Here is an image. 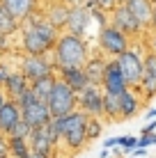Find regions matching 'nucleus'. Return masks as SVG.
Segmentation results:
<instances>
[{"label":"nucleus","instance_id":"f704fd0d","mask_svg":"<svg viewBox=\"0 0 156 158\" xmlns=\"http://www.w3.org/2000/svg\"><path fill=\"white\" fill-rule=\"evenodd\" d=\"M5 78H7V67L0 64V83H5Z\"/></svg>","mask_w":156,"mask_h":158},{"label":"nucleus","instance_id":"ea45409f","mask_svg":"<svg viewBox=\"0 0 156 158\" xmlns=\"http://www.w3.org/2000/svg\"><path fill=\"white\" fill-rule=\"evenodd\" d=\"M28 158H44V156H39V154H35V151H30V154H28Z\"/></svg>","mask_w":156,"mask_h":158},{"label":"nucleus","instance_id":"0eeeda50","mask_svg":"<svg viewBox=\"0 0 156 158\" xmlns=\"http://www.w3.org/2000/svg\"><path fill=\"white\" fill-rule=\"evenodd\" d=\"M99 48L110 57H117L120 53H124L129 48V37L124 32H120L115 25H103L99 32Z\"/></svg>","mask_w":156,"mask_h":158},{"label":"nucleus","instance_id":"e433bc0d","mask_svg":"<svg viewBox=\"0 0 156 158\" xmlns=\"http://www.w3.org/2000/svg\"><path fill=\"white\" fill-rule=\"evenodd\" d=\"M145 117H147V119H156V108H149V110H147V115H145Z\"/></svg>","mask_w":156,"mask_h":158},{"label":"nucleus","instance_id":"473e14b6","mask_svg":"<svg viewBox=\"0 0 156 158\" xmlns=\"http://www.w3.org/2000/svg\"><path fill=\"white\" fill-rule=\"evenodd\" d=\"M103 147H106V149H115V147H120V138H108L103 142Z\"/></svg>","mask_w":156,"mask_h":158},{"label":"nucleus","instance_id":"c85d7f7f","mask_svg":"<svg viewBox=\"0 0 156 158\" xmlns=\"http://www.w3.org/2000/svg\"><path fill=\"white\" fill-rule=\"evenodd\" d=\"M142 62H145V71H147V73L156 80V53H154V51H149V53H147V57H145Z\"/></svg>","mask_w":156,"mask_h":158},{"label":"nucleus","instance_id":"b1692460","mask_svg":"<svg viewBox=\"0 0 156 158\" xmlns=\"http://www.w3.org/2000/svg\"><path fill=\"white\" fill-rule=\"evenodd\" d=\"M7 147L12 158H28L30 154V142L28 138H16V135H7Z\"/></svg>","mask_w":156,"mask_h":158},{"label":"nucleus","instance_id":"1a4fd4ad","mask_svg":"<svg viewBox=\"0 0 156 158\" xmlns=\"http://www.w3.org/2000/svg\"><path fill=\"white\" fill-rule=\"evenodd\" d=\"M21 119H23L30 128H44L46 124L51 122V112H48L46 101L32 99L30 103L21 106Z\"/></svg>","mask_w":156,"mask_h":158},{"label":"nucleus","instance_id":"a211bd4d","mask_svg":"<svg viewBox=\"0 0 156 158\" xmlns=\"http://www.w3.org/2000/svg\"><path fill=\"white\" fill-rule=\"evenodd\" d=\"M21 119V108L19 103L12 101V99H5V103L0 106V131L7 133L9 128L14 126L16 122Z\"/></svg>","mask_w":156,"mask_h":158},{"label":"nucleus","instance_id":"4be33fe9","mask_svg":"<svg viewBox=\"0 0 156 158\" xmlns=\"http://www.w3.org/2000/svg\"><path fill=\"white\" fill-rule=\"evenodd\" d=\"M103 69H106V62L101 57H94V60L87 57V62L83 64V71H85V76H87V80H90V83H94V85H101Z\"/></svg>","mask_w":156,"mask_h":158},{"label":"nucleus","instance_id":"aec40b11","mask_svg":"<svg viewBox=\"0 0 156 158\" xmlns=\"http://www.w3.org/2000/svg\"><path fill=\"white\" fill-rule=\"evenodd\" d=\"M28 85L30 83L25 80L23 73H7V78H5V96L16 101L25 89H28Z\"/></svg>","mask_w":156,"mask_h":158},{"label":"nucleus","instance_id":"a878e982","mask_svg":"<svg viewBox=\"0 0 156 158\" xmlns=\"http://www.w3.org/2000/svg\"><path fill=\"white\" fill-rule=\"evenodd\" d=\"M101 128H103L101 117H87V140L99 138V135H101Z\"/></svg>","mask_w":156,"mask_h":158},{"label":"nucleus","instance_id":"2eb2a0df","mask_svg":"<svg viewBox=\"0 0 156 158\" xmlns=\"http://www.w3.org/2000/svg\"><path fill=\"white\" fill-rule=\"evenodd\" d=\"M28 142H30V151H35L44 158H51L53 149H55V144L51 142V138L46 135L44 128H32V133L28 135Z\"/></svg>","mask_w":156,"mask_h":158},{"label":"nucleus","instance_id":"ddd939ff","mask_svg":"<svg viewBox=\"0 0 156 158\" xmlns=\"http://www.w3.org/2000/svg\"><path fill=\"white\" fill-rule=\"evenodd\" d=\"M90 23V7L87 5H76V7L69 9V21H67V30L71 35H83L85 28Z\"/></svg>","mask_w":156,"mask_h":158},{"label":"nucleus","instance_id":"39448f33","mask_svg":"<svg viewBox=\"0 0 156 158\" xmlns=\"http://www.w3.org/2000/svg\"><path fill=\"white\" fill-rule=\"evenodd\" d=\"M115 62H117V67L122 69V76H124L129 87H138L140 85L142 73H145V62H142V57L138 55L136 51L126 48L124 53H120V55L115 57Z\"/></svg>","mask_w":156,"mask_h":158},{"label":"nucleus","instance_id":"f03ea898","mask_svg":"<svg viewBox=\"0 0 156 158\" xmlns=\"http://www.w3.org/2000/svg\"><path fill=\"white\" fill-rule=\"evenodd\" d=\"M53 55H55V67L57 69H71V67H83L87 62V46L78 35H67L57 37L55 46H53Z\"/></svg>","mask_w":156,"mask_h":158},{"label":"nucleus","instance_id":"20e7f679","mask_svg":"<svg viewBox=\"0 0 156 158\" xmlns=\"http://www.w3.org/2000/svg\"><path fill=\"white\" fill-rule=\"evenodd\" d=\"M46 106H48L51 117H64V115H69V112H74L78 108V94L64 80L57 78L53 89H51V94H48V99H46Z\"/></svg>","mask_w":156,"mask_h":158},{"label":"nucleus","instance_id":"79ce46f5","mask_svg":"<svg viewBox=\"0 0 156 158\" xmlns=\"http://www.w3.org/2000/svg\"><path fill=\"white\" fill-rule=\"evenodd\" d=\"M0 158H12V156H0Z\"/></svg>","mask_w":156,"mask_h":158},{"label":"nucleus","instance_id":"c03bdc74","mask_svg":"<svg viewBox=\"0 0 156 158\" xmlns=\"http://www.w3.org/2000/svg\"><path fill=\"white\" fill-rule=\"evenodd\" d=\"M0 133H2V131H0Z\"/></svg>","mask_w":156,"mask_h":158},{"label":"nucleus","instance_id":"c756f323","mask_svg":"<svg viewBox=\"0 0 156 158\" xmlns=\"http://www.w3.org/2000/svg\"><path fill=\"white\" fill-rule=\"evenodd\" d=\"M138 144V138L136 135H120V147L126 151V154H131V149Z\"/></svg>","mask_w":156,"mask_h":158},{"label":"nucleus","instance_id":"72a5a7b5","mask_svg":"<svg viewBox=\"0 0 156 158\" xmlns=\"http://www.w3.org/2000/svg\"><path fill=\"white\" fill-rule=\"evenodd\" d=\"M154 131H156V122H149L142 126V133H154Z\"/></svg>","mask_w":156,"mask_h":158},{"label":"nucleus","instance_id":"5701e85b","mask_svg":"<svg viewBox=\"0 0 156 158\" xmlns=\"http://www.w3.org/2000/svg\"><path fill=\"white\" fill-rule=\"evenodd\" d=\"M120 101L122 94H112V92H103V117L120 122Z\"/></svg>","mask_w":156,"mask_h":158},{"label":"nucleus","instance_id":"c9c22d12","mask_svg":"<svg viewBox=\"0 0 156 158\" xmlns=\"http://www.w3.org/2000/svg\"><path fill=\"white\" fill-rule=\"evenodd\" d=\"M62 2H67L69 7H76V5H85V0H62Z\"/></svg>","mask_w":156,"mask_h":158},{"label":"nucleus","instance_id":"f8f14e48","mask_svg":"<svg viewBox=\"0 0 156 158\" xmlns=\"http://www.w3.org/2000/svg\"><path fill=\"white\" fill-rule=\"evenodd\" d=\"M142 101L138 96V89L136 87H129V89L122 92V101H120V122H126V119L136 117L138 110H140Z\"/></svg>","mask_w":156,"mask_h":158},{"label":"nucleus","instance_id":"4c0bfd02","mask_svg":"<svg viewBox=\"0 0 156 158\" xmlns=\"http://www.w3.org/2000/svg\"><path fill=\"white\" fill-rule=\"evenodd\" d=\"M149 28L156 30V5H154V14H152V23H149Z\"/></svg>","mask_w":156,"mask_h":158},{"label":"nucleus","instance_id":"6ab92c4d","mask_svg":"<svg viewBox=\"0 0 156 158\" xmlns=\"http://www.w3.org/2000/svg\"><path fill=\"white\" fill-rule=\"evenodd\" d=\"M60 80H64L69 87H71L74 92H78L83 89L85 85L90 83L87 80V76H85V71H83V67H71V69H60Z\"/></svg>","mask_w":156,"mask_h":158},{"label":"nucleus","instance_id":"4468645a","mask_svg":"<svg viewBox=\"0 0 156 158\" xmlns=\"http://www.w3.org/2000/svg\"><path fill=\"white\" fill-rule=\"evenodd\" d=\"M126 5V9L136 16V21L142 28H149L152 23V14H154V2L152 0H122Z\"/></svg>","mask_w":156,"mask_h":158},{"label":"nucleus","instance_id":"2f4dec72","mask_svg":"<svg viewBox=\"0 0 156 158\" xmlns=\"http://www.w3.org/2000/svg\"><path fill=\"white\" fill-rule=\"evenodd\" d=\"M0 156H9V147H7V135L0 133Z\"/></svg>","mask_w":156,"mask_h":158},{"label":"nucleus","instance_id":"bb28decb","mask_svg":"<svg viewBox=\"0 0 156 158\" xmlns=\"http://www.w3.org/2000/svg\"><path fill=\"white\" fill-rule=\"evenodd\" d=\"M32 133V128L28 126V124H25L23 122V119H19V122H16L14 124V126L12 128H9L7 131V133H5V135H16V138H28V135Z\"/></svg>","mask_w":156,"mask_h":158},{"label":"nucleus","instance_id":"37998d69","mask_svg":"<svg viewBox=\"0 0 156 158\" xmlns=\"http://www.w3.org/2000/svg\"><path fill=\"white\" fill-rule=\"evenodd\" d=\"M152 2H154V5H156V0H152Z\"/></svg>","mask_w":156,"mask_h":158},{"label":"nucleus","instance_id":"a18cd8bd","mask_svg":"<svg viewBox=\"0 0 156 158\" xmlns=\"http://www.w3.org/2000/svg\"><path fill=\"white\" fill-rule=\"evenodd\" d=\"M133 158H136V156H133Z\"/></svg>","mask_w":156,"mask_h":158},{"label":"nucleus","instance_id":"f257e3e1","mask_svg":"<svg viewBox=\"0 0 156 158\" xmlns=\"http://www.w3.org/2000/svg\"><path fill=\"white\" fill-rule=\"evenodd\" d=\"M57 41V30L48 21L32 19L23 30V51L25 55H46Z\"/></svg>","mask_w":156,"mask_h":158},{"label":"nucleus","instance_id":"a19ab883","mask_svg":"<svg viewBox=\"0 0 156 158\" xmlns=\"http://www.w3.org/2000/svg\"><path fill=\"white\" fill-rule=\"evenodd\" d=\"M5 99H7V96H5V94H2V89H0V106L5 103Z\"/></svg>","mask_w":156,"mask_h":158},{"label":"nucleus","instance_id":"dca6fc26","mask_svg":"<svg viewBox=\"0 0 156 158\" xmlns=\"http://www.w3.org/2000/svg\"><path fill=\"white\" fill-rule=\"evenodd\" d=\"M0 5H2L16 21H25V19H30L32 12H35L37 0H0Z\"/></svg>","mask_w":156,"mask_h":158},{"label":"nucleus","instance_id":"423d86ee","mask_svg":"<svg viewBox=\"0 0 156 158\" xmlns=\"http://www.w3.org/2000/svg\"><path fill=\"white\" fill-rule=\"evenodd\" d=\"M78 108L90 117H103V89L101 85L87 83L78 92Z\"/></svg>","mask_w":156,"mask_h":158},{"label":"nucleus","instance_id":"f3484780","mask_svg":"<svg viewBox=\"0 0 156 158\" xmlns=\"http://www.w3.org/2000/svg\"><path fill=\"white\" fill-rule=\"evenodd\" d=\"M69 9H71V7H69L67 2H62V0H60V2H53L51 7L46 9V21H48V23H51L57 32H60V30L67 28V21H69Z\"/></svg>","mask_w":156,"mask_h":158},{"label":"nucleus","instance_id":"7ed1b4c3","mask_svg":"<svg viewBox=\"0 0 156 158\" xmlns=\"http://www.w3.org/2000/svg\"><path fill=\"white\" fill-rule=\"evenodd\" d=\"M87 117L90 115H85L78 108L69 115L60 117V140L71 151H78L87 142Z\"/></svg>","mask_w":156,"mask_h":158},{"label":"nucleus","instance_id":"393cba45","mask_svg":"<svg viewBox=\"0 0 156 158\" xmlns=\"http://www.w3.org/2000/svg\"><path fill=\"white\" fill-rule=\"evenodd\" d=\"M16 30H19V21H16L14 16L0 5V35L9 37V35H14Z\"/></svg>","mask_w":156,"mask_h":158},{"label":"nucleus","instance_id":"6e6552de","mask_svg":"<svg viewBox=\"0 0 156 158\" xmlns=\"http://www.w3.org/2000/svg\"><path fill=\"white\" fill-rule=\"evenodd\" d=\"M110 21H112L110 25H115V28L120 32H124L126 37H138V35H140V30H142V25L138 23L136 16L126 9L124 2H117L115 7L110 9Z\"/></svg>","mask_w":156,"mask_h":158},{"label":"nucleus","instance_id":"9d476101","mask_svg":"<svg viewBox=\"0 0 156 158\" xmlns=\"http://www.w3.org/2000/svg\"><path fill=\"white\" fill-rule=\"evenodd\" d=\"M101 89L103 92H112V94H122L124 89H129L124 76H122V69L117 67L115 57L110 62H106V69H103V78H101Z\"/></svg>","mask_w":156,"mask_h":158},{"label":"nucleus","instance_id":"412c9836","mask_svg":"<svg viewBox=\"0 0 156 158\" xmlns=\"http://www.w3.org/2000/svg\"><path fill=\"white\" fill-rule=\"evenodd\" d=\"M55 73H46V76H39L37 80H32L30 83V92L35 94V99H39V101H46L48 99V94H51V89H53V85H55Z\"/></svg>","mask_w":156,"mask_h":158},{"label":"nucleus","instance_id":"cd10ccee","mask_svg":"<svg viewBox=\"0 0 156 158\" xmlns=\"http://www.w3.org/2000/svg\"><path fill=\"white\" fill-rule=\"evenodd\" d=\"M117 2H120V0H85L87 7H96V9H101V12H110Z\"/></svg>","mask_w":156,"mask_h":158},{"label":"nucleus","instance_id":"9b49d317","mask_svg":"<svg viewBox=\"0 0 156 158\" xmlns=\"http://www.w3.org/2000/svg\"><path fill=\"white\" fill-rule=\"evenodd\" d=\"M51 71H53V67L46 62L44 55H25L23 62H21V73L25 76L28 83H32V80H37L39 76H46Z\"/></svg>","mask_w":156,"mask_h":158},{"label":"nucleus","instance_id":"58836bf2","mask_svg":"<svg viewBox=\"0 0 156 158\" xmlns=\"http://www.w3.org/2000/svg\"><path fill=\"white\" fill-rule=\"evenodd\" d=\"M149 46H152V51L156 53V30H154V37H152V39H149Z\"/></svg>","mask_w":156,"mask_h":158},{"label":"nucleus","instance_id":"7c9ffc66","mask_svg":"<svg viewBox=\"0 0 156 158\" xmlns=\"http://www.w3.org/2000/svg\"><path fill=\"white\" fill-rule=\"evenodd\" d=\"M156 144V133H142L140 138H138V144L136 147H142V149H147V147Z\"/></svg>","mask_w":156,"mask_h":158}]
</instances>
